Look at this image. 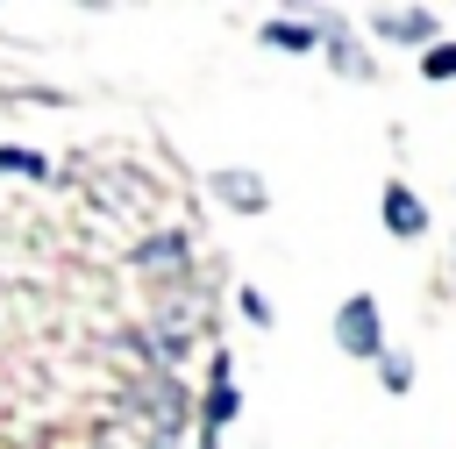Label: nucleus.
I'll return each instance as SVG.
<instances>
[{"instance_id": "8", "label": "nucleus", "mask_w": 456, "mask_h": 449, "mask_svg": "<svg viewBox=\"0 0 456 449\" xmlns=\"http://www.w3.org/2000/svg\"><path fill=\"white\" fill-rule=\"evenodd\" d=\"M314 21H264V43H278V50H314Z\"/></svg>"}, {"instance_id": "10", "label": "nucleus", "mask_w": 456, "mask_h": 449, "mask_svg": "<svg viewBox=\"0 0 456 449\" xmlns=\"http://www.w3.org/2000/svg\"><path fill=\"white\" fill-rule=\"evenodd\" d=\"M420 78H456V43H435V50H420Z\"/></svg>"}, {"instance_id": "2", "label": "nucleus", "mask_w": 456, "mask_h": 449, "mask_svg": "<svg viewBox=\"0 0 456 449\" xmlns=\"http://www.w3.org/2000/svg\"><path fill=\"white\" fill-rule=\"evenodd\" d=\"M335 342H342L349 356H378V349H385V321H378V299H370V292L342 299V314H335Z\"/></svg>"}, {"instance_id": "1", "label": "nucleus", "mask_w": 456, "mask_h": 449, "mask_svg": "<svg viewBox=\"0 0 456 449\" xmlns=\"http://www.w3.org/2000/svg\"><path fill=\"white\" fill-rule=\"evenodd\" d=\"M200 321H207V299H200L192 278H178V285L164 292V306H157V363H178V356L200 342Z\"/></svg>"}, {"instance_id": "6", "label": "nucleus", "mask_w": 456, "mask_h": 449, "mask_svg": "<svg viewBox=\"0 0 456 449\" xmlns=\"http://www.w3.org/2000/svg\"><path fill=\"white\" fill-rule=\"evenodd\" d=\"M385 228H392V235H420V228H428V207H420L406 185H385Z\"/></svg>"}, {"instance_id": "7", "label": "nucleus", "mask_w": 456, "mask_h": 449, "mask_svg": "<svg viewBox=\"0 0 456 449\" xmlns=\"http://www.w3.org/2000/svg\"><path fill=\"white\" fill-rule=\"evenodd\" d=\"M378 36H399V43L435 50V14H378Z\"/></svg>"}, {"instance_id": "4", "label": "nucleus", "mask_w": 456, "mask_h": 449, "mask_svg": "<svg viewBox=\"0 0 456 449\" xmlns=\"http://www.w3.org/2000/svg\"><path fill=\"white\" fill-rule=\"evenodd\" d=\"M235 378H228V356H214V385H207V435H221L228 420H235Z\"/></svg>"}, {"instance_id": "5", "label": "nucleus", "mask_w": 456, "mask_h": 449, "mask_svg": "<svg viewBox=\"0 0 456 449\" xmlns=\"http://www.w3.org/2000/svg\"><path fill=\"white\" fill-rule=\"evenodd\" d=\"M214 192L235 214H264V178H249V171H214Z\"/></svg>"}, {"instance_id": "3", "label": "nucleus", "mask_w": 456, "mask_h": 449, "mask_svg": "<svg viewBox=\"0 0 456 449\" xmlns=\"http://www.w3.org/2000/svg\"><path fill=\"white\" fill-rule=\"evenodd\" d=\"M135 264H142V271H171V285H178V271H185V235H178V228H157V235L135 249Z\"/></svg>"}, {"instance_id": "11", "label": "nucleus", "mask_w": 456, "mask_h": 449, "mask_svg": "<svg viewBox=\"0 0 456 449\" xmlns=\"http://www.w3.org/2000/svg\"><path fill=\"white\" fill-rule=\"evenodd\" d=\"M242 314H249V321L264 328V321H271V299H264V292H242Z\"/></svg>"}, {"instance_id": "9", "label": "nucleus", "mask_w": 456, "mask_h": 449, "mask_svg": "<svg viewBox=\"0 0 456 449\" xmlns=\"http://www.w3.org/2000/svg\"><path fill=\"white\" fill-rule=\"evenodd\" d=\"M0 171H14V178H50V157H43V150H0Z\"/></svg>"}]
</instances>
